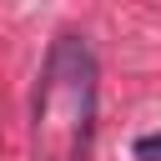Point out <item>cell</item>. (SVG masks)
<instances>
[{"instance_id": "cell-1", "label": "cell", "mask_w": 161, "mask_h": 161, "mask_svg": "<svg viewBox=\"0 0 161 161\" xmlns=\"http://www.w3.org/2000/svg\"><path fill=\"white\" fill-rule=\"evenodd\" d=\"M101 65L80 30H60L30 96V161H91Z\"/></svg>"}, {"instance_id": "cell-2", "label": "cell", "mask_w": 161, "mask_h": 161, "mask_svg": "<svg viewBox=\"0 0 161 161\" xmlns=\"http://www.w3.org/2000/svg\"><path fill=\"white\" fill-rule=\"evenodd\" d=\"M136 161H161V131H156V136H141V141H136Z\"/></svg>"}]
</instances>
